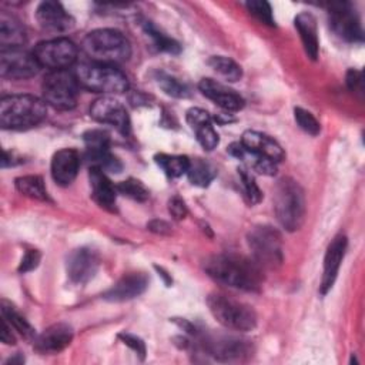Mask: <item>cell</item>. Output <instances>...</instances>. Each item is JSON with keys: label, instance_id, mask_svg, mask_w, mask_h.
<instances>
[{"label": "cell", "instance_id": "cell-1", "mask_svg": "<svg viewBox=\"0 0 365 365\" xmlns=\"http://www.w3.org/2000/svg\"><path fill=\"white\" fill-rule=\"evenodd\" d=\"M204 271L214 281L242 291H259L264 281L262 268L254 259L234 252L208 257Z\"/></svg>", "mask_w": 365, "mask_h": 365}, {"label": "cell", "instance_id": "cell-2", "mask_svg": "<svg viewBox=\"0 0 365 365\" xmlns=\"http://www.w3.org/2000/svg\"><path fill=\"white\" fill-rule=\"evenodd\" d=\"M81 48L94 63L110 66L124 63L131 56L128 38L114 29H97L90 31L84 37Z\"/></svg>", "mask_w": 365, "mask_h": 365}, {"label": "cell", "instance_id": "cell-3", "mask_svg": "<svg viewBox=\"0 0 365 365\" xmlns=\"http://www.w3.org/2000/svg\"><path fill=\"white\" fill-rule=\"evenodd\" d=\"M44 100L30 94L3 97L0 101V124L4 130H26L46 118Z\"/></svg>", "mask_w": 365, "mask_h": 365}, {"label": "cell", "instance_id": "cell-4", "mask_svg": "<svg viewBox=\"0 0 365 365\" xmlns=\"http://www.w3.org/2000/svg\"><path fill=\"white\" fill-rule=\"evenodd\" d=\"M274 210L278 222L287 231H297L305 220V194L292 178H281L274 191Z\"/></svg>", "mask_w": 365, "mask_h": 365}, {"label": "cell", "instance_id": "cell-5", "mask_svg": "<svg viewBox=\"0 0 365 365\" xmlns=\"http://www.w3.org/2000/svg\"><path fill=\"white\" fill-rule=\"evenodd\" d=\"M74 76L83 88L101 94H120L128 90L127 76L115 66L101 63H81Z\"/></svg>", "mask_w": 365, "mask_h": 365}, {"label": "cell", "instance_id": "cell-6", "mask_svg": "<svg viewBox=\"0 0 365 365\" xmlns=\"http://www.w3.org/2000/svg\"><path fill=\"white\" fill-rule=\"evenodd\" d=\"M207 305L212 317L228 329L247 332L254 329L257 325L255 311L250 305L228 295L218 292L210 294Z\"/></svg>", "mask_w": 365, "mask_h": 365}, {"label": "cell", "instance_id": "cell-7", "mask_svg": "<svg viewBox=\"0 0 365 365\" xmlns=\"http://www.w3.org/2000/svg\"><path fill=\"white\" fill-rule=\"evenodd\" d=\"M78 81L68 70L50 71L41 84L43 100L57 110H71L78 98Z\"/></svg>", "mask_w": 365, "mask_h": 365}, {"label": "cell", "instance_id": "cell-8", "mask_svg": "<svg viewBox=\"0 0 365 365\" xmlns=\"http://www.w3.org/2000/svg\"><path fill=\"white\" fill-rule=\"evenodd\" d=\"M254 261L262 268H274L282 262L281 234L269 225H255L247 235Z\"/></svg>", "mask_w": 365, "mask_h": 365}, {"label": "cell", "instance_id": "cell-9", "mask_svg": "<svg viewBox=\"0 0 365 365\" xmlns=\"http://www.w3.org/2000/svg\"><path fill=\"white\" fill-rule=\"evenodd\" d=\"M200 341L204 351L221 362L242 361L252 354L251 342L232 334H204Z\"/></svg>", "mask_w": 365, "mask_h": 365}, {"label": "cell", "instance_id": "cell-10", "mask_svg": "<svg viewBox=\"0 0 365 365\" xmlns=\"http://www.w3.org/2000/svg\"><path fill=\"white\" fill-rule=\"evenodd\" d=\"M33 54L40 67H46L50 71L67 70L77 58V46L68 38L56 37L40 41L34 47Z\"/></svg>", "mask_w": 365, "mask_h": 365}, {"label": "cell", "instance_id": "cell-11", "mask_svg": "<svg viewBox=\"0 0 365 365\" xmlns=\"http://www.w3.org/2000/svg\"><path fill=\"white\" fill-rule=\"evenodd\" d=\"M328 21L332 31L349 43L362 41L364 31L355 7L348 1H332L327 4Z\"/></svg>", "mask_w": 365, "mask_h": 365}, {"label": "cell", "instance_id": "cell-12", "mask_svg": "<svg viewBox=\"0 0 365 365\" xmlns=\"http://www.w3.org/2000/svg\"><path fill=\"white\" fill-rule=\"evenodd\" d=\"M40 64L33 53L21 47H1L0 76L10 80H24L37 74Z\"/></svg>", "mask_w": 365, "mask_h": 365}, {"label": "cell", "instance_id": "cell-13", "mask_svg": "<svg viewBox=\"0 0 365 365\" xmlns=\"http://www.w3.org/2000/svg\"><path fill=\"white\" fill-rule=\"evenodd\" d=\"M90 115L98 123L115 127L123 134L130 131V118L125 107L111 96H103L94 100L90 107Z\"/></svg>", "mask_w": 365, "mask_h": 365}, {"label": "cell", "instance_id": "cell-14", "mask_svg": "<svg viewBox=\"0 0 365 365\" xmlns=\"http://www.w3.org/2000/svg\"><path fill=\"white\" fill-rule=\"evenodd\" d=\"M100 265L98 254L87 247L77 248L71 251L66 261V271L68 279L73 284L83 285L87 284L97 272Z\"/></svg>", "mask_w": 365, "mask_h": 365}, {"label": "cell", "instance_id": "cell-15", "mask_svg": "<svg viewBox=\"0 0 365 365\" xmlns=\"http://www.w3.org/2000/svg\"><path fill=\"white\" fill-rule=\"evenodd\" d=\"M150 278L145 272H128L124 274L103 298L108 302H125L141 295L148 287Z\"/></svg>", "mask_w": 365, "mask_h": 365}, {"label": "cell", "instance_id": "cell-16", "mask_svg": "<svg viewBox=\"0 0 365 365\" xmlns=\"http://www.w3.org/2000/svg\"><path fill=\"white\" fill-rule=\"evenodd\" d=\"M36 19L43 30L51 33H66L74 26V19L58 1H41L36 10Z\"/></svg>", "mask_w": 365, "mask_h": 365}, {"label": "cell", "instance_id": "cell-17", "mask_svg": "<svg viewBox=\"0 0 365 365\" xmlns=\"http://www.w3.org/2000/svg\"><path fill=\"white\" fill-rule=\"evenodd\" d=\"M346 244L348 241L344 234H338L329 242L324 257V269H322V278L319 285L321 294H327L332 288L346 251Z\"/></svg>", "mask_w": 365, "mask_h": 365}, {"label": "cell", "instance_id": "cell-18", "mask_svg": "<svg viewBox=\"0 0 365 365\" xmlns=\"http://www.w3.org/2000/svg\"><path fill=\"white\" fill-rule=\"evenodd\" d=\"M73 328L66 322H57L46 328L34 338V348L40 354H57L70 345Z\"/></svg>", "mask_w": 365, "mask_h": 365}, {"label": "cell", "instance_id": "cell-19", "mask_svg": "<svg viewBox=\"0 0 365 365\" xmlns=\"http://www.w3.org/2000/svg\"><path fill=\"white\" fill-rule=\"evenodd\" d=\"M200 91L225 111H238L244 107V98L232 88L212 78H202L198 83Z\"/></svg>", "mask_w": 365, "mask_h": 365}, {"label": "cell", "instance_id": "cell-20", "mask_svg": "<svg viewBox=\"0 0 365 365\" xmlns=\"http://www.w3.org/2000/svg\"><path fill=\"white\" fill-rule=\"evenodd\" d=\"M185 118L188 125L195 133L197 141L200 143V145L207 151H212L218 145L220 138H218V133L212 125L211 115L200 107H192L187 111Z\"/></svg>", "mask_w": 365, "mask_h": 365}, {"label": "cell", "instance_id": "cell-21", "mask_svg": "<svg viewBox=\"0 0 365 365\" xmlns=\"http://www.w3.org/2000/svg\"><path fill=\"white\" fill-rule=\"evenodd\" d=\"M80 167L78 153L73 148H63L54 153L51 158V177L58 185H68L77 177Z\"/></svg>", "mask_w": 365, "mask_h": 365}, {"label": "cell", "instance_id": "cell-22", "mask_svg": "<svg viewBox=\"0 0 365 365\" xmlns=\"http://www.w3.org/2000/svg\"><path fill=\"white\" fill-rule=\"evenodd\" d=\"M227 151L232 157L238 158L245 165V168H248L250 171L252 170L262 175H274L277 173V163L271 161L269 158H267L265 155H262L257 151L247 148L245 145H242L241 141L230 144Z\"/></svg>", "mask_w": 365, "mask_h": 365}, {"label": "cell", "instance_id": "cell-23", "mask_svg": "<svg viewBox=\"0 0 365 365\" xmlns=\"http://www.w3.org/2000/svg\"><path fill=\"white\" fill-rule=\"evenodd\" d=\"M90 187H91V197L93 200L103 208L108 211H114L115 208V195L117 188L108 180L106 173L100 168L90 167L88 173Z\"/></svg>", "mask_w": 365, "mask_h": 365}, {"label": "cell", "instance_id": "cell-24", "mask_svg": "<svg viewBox=\"0 0 365 365\" xmlns=\"http://www.w3.org/2000/svg\"><path fill=\"white\" fill-rule=\"evenodd\" d=\"M241 143L247 148L265 155L274 163H279L285 158V153L282 147L272 137L264 133H259L255 130H247L241 137Z\"/></svg>", "mask_w": 365, "mask_h": 365}, {"label": "cell", "instance_id": "cell-25", "mask_svg": "<svg viewBox=\"0 0 365 365\" xmlns=\"http://www.w3.org/2000/svg\"><path fill=\"white\" fill-rule=\"evenodd\" d=\"M295 29L299 33L304 50L311 60H317L319 51L317 20L311 13H299L294 20Z\"/></svg>", "mask_w": 365, "mask_h": 365}, {"label": "cell", "instance_id": "cell-26", "mask_svg": "<svg viewBox=\"0 0 365 365\" xmlns=\"http://www.w3.org/2000/svg\"><path fill=\"white\" fill-rule=\"evenodd\" d=\"M26 41V31L21 23L6 11L0 14V44L1 47H21Z\"/></svg>", "mask_w": 365, "mask_h": 365}, {"label": "cell", "instance_id": "cell-27", "mask_svg": "<svg viewBox=\"0 0 365 365\" xmlns=\"http://www.w3.org/2000/svg\"><path fill=\"white\" fill-rule=\"evenodd\" d=\"M215 175H217V170L208 161L202 158L190 160L187 177L191 184L197 187H208L210 182L215 178Z\"/></svg>", "mask_w": 365, "mask_h": 365}, {"label": "cell", "instance_id": "cell-28", "mask_svg": "<svg viewBox=\"0 0 365 365\" xmlns=\"http://www.w3.org/2000/svg\"><path fill=\"white\" fill-rule=\"evenodd\" d=\"M154 80L157 83V86L170 97H175V98H187L190 97L191 91H190V87L180 81L177 77L174 76H170L168 73L165 71H161V70H157L154 73Z\"/></svg>", "mask_w": 365, "mask_h": 365}, {"label": "cell", "instance_id": "cell-29", "mask_svg": "<svg viewBox=\"0 0 365 365\" xmlns=\"http://www.w3.org/2000/svg\"><path fill=\"white\" fill-rule=\"evenodd\" d=\"M16 188L19 192H21L26 197L40 200V201H47L48 194L44 187V181L40 175H23L17 177L16 181Z\"/></svg>", "mask_w": 365, "mask_h": 365}, {"label": "cell", "instance_id": "cell-30", "mask_svg": "<svg viewBox=\"0 0 365 365\" xmlns=\"http://www.w3.org/2000/svg\"><path fill=\"white\" fill-rule=\"evenodd\" d=\"M157 165L171 178L181 177L182 174H187L190 158L185 155H174V154H157L154 157Z\"/></svg>", "mask_w": 365, "mask_h": 365}, {"label": "cell", "instance_id": "cell-31", "mask_svg": "<svg viewBox=\"0 0 365 365\" xmlns=\"http://www.w3.org/2000/svg\"><path fill=\"white\" fill-rule=\"evenodd\" d=\"M141 27L144 30V33L153 40L154 46L165 53H171V54H178L181 51V46L171 37H168L165 33H163L161 30H158L153 21L150 20H143L141 21Z\"/></svg>", "mask_w": 365, "mask_h": 365}, {"label": "cell", "instance_id": "cell-32", "mask_svg": "<svg viewBox=\"0 0 365 365\" xmlns=\"http://www.w3.org/2000/svg\"><path fill=\"white\" fill-rule=\"evenodd\" d=\"M208 66L228 81H238L242 77L241 66L230 57L211 56L208 58Z\"/></svg>", "mask_w": 365, "mask_h": 365}, {"label": "cell", "instance_id": "cell-33", "mask_svg": "<svg viewBox=\"0 0 365 365\" xmlns=\"http://www.w3.org/2000/svg\"><path fill=\"white\" fill-rule=\"evenodd\" d=\"M1 315L13 327V329H16L21 336H24L26 339H33L34 341V338H36L34 328L6 301L1 302Z\"/></svg>", "mask_w": 365, "mask_h": 365}, {"label": "cell", "instance_id": "cell-34", "mask_svg": "<svg viewBox=\"0 0 365 365\" xmlns=\"http://www.w3.org/2000/svg\"><path fill=\"white\" fill-rule=\"evenodd\" d=\"M238 174H240V181H241V187L245 198L248 200L250 204H258L262 200V192L257 185L254 175L245 167H241L238 170Z\"/></svg>", "mask_w": 365, "mask_h": 365}, {"label": "cell", "instance_id": "cell-35", "mask_svg": "<svg viewBox=\"0 0 365 365\" xmlns=\"http://www.w3.org/2000/svg\"><path fill=\"white\" fill-rule=\"evenodd\" d=\"M115 188L120 194H123L128 198H133L135 201H145L150 197L148 188L140 180H135V178L124 180V181L118 182Z\"/></svg>", "mask_w": 365, "mask_h": 365}, {"label": "cell", "instance_id": "cell-36", "mask_svg": "<svg viewBox=\"0 0 365 365\" xmlns=\"http://www.w3.org/2000/svg\"><path fill=\"white\" fill-rule=\"evenodd\" d=\"M86 143V153H96L110 148V135L98 128L88 130L83 135Z\"/></svg>", "mask_w": 365, "mask_h": 365}, {"label": "cell", "instance_id": "cell-37", "mask_svg": "<svg viewBox=\"0 0 365 365\" xmlns=\"http://www.w3.org/2000/svg\"><path fill=\"white\" fill-rule=\"evenodd\" d=\"M245 7L261 23H264L267 26H275V20H274L272 9H271L269 3H267L264 0H251V1L245 3Z\"/></svg>", "mask_w": 365, "mask_h": 365}, {"label": "cell", "instance_id": "cell-38", "mask_svg": "<svg viewBox=\"0 0 365 365\" xmlns=\"http://www.w3.org/2000/svg\"><path fill=\"white\" fill-rule=\"evenodd\" d=\"M294 118L295 123L298 124V127L301 130H304L307 134L309 135H318L321 131V125L318 123V120L307 110L301 108V107H295L294 108Z\"/></svg>", "mask_w": 365, "mask_h": 365}, {"label": "cell", "instance_id": "cell-39", "mask_svg": "<svg viewBox=\"0 0 365 365\" xmlns=\"http://www.w3.org/2000/svg\"><path fill=\"white\" fill-rule=\"evenodd\" d=\"M40 259H41V254L37 250H27L19 265V272L26 274L29 271L36 269L37 265L40 264Z\"/></svg>", "mask_w": 365, "mask_h": 365}, {"label": "cell", "instance_id": "cell-40", "mask_svg": "<svg viewBox=\"0 0 365 365\" xmlns=\"http://www.w3.org/2000/svg\"><path fill=\"white\" fill-rule=\"evenodd\" d=\"M118 338H120L128 348H131L141 359H144V356H145V344L143 342L141 338H138V336H135V335H133V334H127V332H121V334L118 335Z\"/></svg>", "mask_w": 365, "mask_h": 365}, {"label": "cell", "instance_id": "cell-41", "mask_svg": "<svg viewBox=\"0 0 365 365\" xmlns=\"http://www.w3.org/2000/svg\"><path fill=\"white\" fill-rule=\"evenodd\" d=\"M168 212L171 214V217L174 220H182L187 215V205L184 202V200L178 195H174L170 198L168 201Z\"/></svg>", "mask_w": 365, "mask_h": 365}, {"label": "cell", "instance_id": "cell-42", "mask_svg": "<svg viewBox=\"0 0 365 365\" xmlns=\"http://www.w3.org/2000/svg\"><path fill=\"white\" fill-rule=\"evenodd\" d=\"M345 80H346V86L351 91H361L362 90V74H361V71L354 70V68L348 70Z\"/></svg>", "mask_w": 365, "mask_h": 365}, {"label": "cell", "instance_id": "cell-43", "mask_svg": "<svg viewBox=\"0 0 365 365\" xmlns=\"http://www.w3.org/2000/svg\"><path fill=\"white\" fill-rule=\"evenodd\" d=\"M147 228L150 231H153L154 234H160V235H168L171 232V227L168 222H165L164 220H151L147 224Z\"/></svg>", "mask_w": 365, "mask_h": 365}, {"label": "cell", "instance_id": "cell-44", "mask_svg": "<svg viewBox=\"0 0 365 365\" xmlns=\"http://www.w3.org/2000/svg\"><path fill=\"white\" fill-rule=\"evenodd\" d=\"M11 328L13 327L7 322V319L1 318V335H0V339L6 345H14L16 344L14 335L11 334Z\"/></svg>", "mask_w": 365, "mask_h": 365}, {"label": "cell", "instance_id": "cell-45", "mask_svg": "<svg viewBox=\"0 0 365 365\" xmlns=\"http://www.w3.org/2000/svg\"><path fill=\"white\" fill-rule=\"evenodd\" d=\"M23 362H24V358L20 355H16L7 361V364H23Z\"/></svg>", "mask_w": 365, "mask_h": 365}]
</instances>
